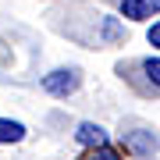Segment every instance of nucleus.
<instances>
[{
	"mask_svg": "<svg viewBox=\"0 0 160 160\" xmlns=\"http://www.w3.org/2000/svg\"><path fill=\"white\" fill-rule=\"evenodd\" d=\"M82 160H121V153L114 146H96V149H86Z\"/></svg>",
	"mask_w": 160,
	"mask_h": 160,
	"instance_id": "obj_6",
	"label": "nucleus"
},
{
	"mask_svg": "<svg viewBox=\"0 0 160 160\" xmlns=\"http://www.w3.org/2000/svg\"><path fill=\"white\" fill-rule=\"evenodd\" d=\"M75 139H78V146H86V149H96V146H110V139H107V128L92 125V121H82V125L75 128Z\"/></svg>",
	"mask_w": 160,
	"mask_h": 160,
	"instance_id": "obj_3",
	"label": "nucleus"
},
{
	"mask_svg": "<svg viewBox=\"0 0 160 160\" xmlns=\"http://www.w3.org/2000/svg\"><path fill=\"white\" fill-rule=\"evenodd\" d=\"M100 32H103V39H107V43H114V39L125 36V32H121V25H118V18H103V22H100Z\"/></svg>",
	"mask_w": 160,
	"mask_h": 160,
	"instance_id": "obj_8",
	"label": "nucleus"
},
{
	"mask_svg": "<svg viewBox=\"0 0 160 160\" xmlns=\"http://www.w3.org/2000/svg\"><path fill=\"white\" fill-rule=\"evenodd\" d=\"M25 139V125L22 121H11V118H0V146H11V142H22Z\"/></svg>",
	"mask_w": 160,
	"mask_h": 160,
	"instance_id": "obj_5",
	"label": "nucleus"
},
{
	"mask_svg": "<svg viewBox=\"0 0 160 160\" xmlns=\"http://www.w3.org/2000/svg\"><path fill=\"white\" fill-rule=\"evenodd\" d=\"M39 86H43V92L64 100V96H71V92L82 86V71H78V68H53L50 75H43Z\"/></svg>",
	"mask_w": 160,
	"mask_h": 160,
	"instance_id": "obj_1",
	"label": "nucleus"
},
{
	"mask_svg": "<svg viewBox=\"0 0 160 160\" xmlns=\"http://www.w3.org/2000/svg\"><path fill=\"white\" fill-rule=\"evenodd\" d=\"M160 0H121V14L132 22H142V18H157Z\"/></svg>",
	"mask_w": 160,
	"mask_h": 160,
	"instance_id": "obj_4",
	"label": "nucleus"
},
{
	"mask_svg": "<svg viewBox=\"0 0 160 160\" xmlns=\"http://www.w3.org/2000/svg\"><path fill=\"white\" fill-rule=\"evenodd\" d=\"M121 146H125L128 153H135V157H153V153H157V135L146 132V128H139V132H121Z\"/></svg>",
	"mask_w": 160,
	"mask_h": 160,
	"instance_id": "obj_2",
	"label": "nucleus"
},
{
	"mask_svg": "<svg viewBox=\"0 0 160 160\" xmlns=\"http://www.w3.org/2000/svg\"><path fill=\"white\" fill-rule=\"evenodd\" d=\"M142 71H146L149 86H153V92H157V86H160V57H157V53H153V57H146V61H142Z\"/></svg>",
	"mask_w": 160,
	"mask_h": 160,
	"instance_id": "obj_7",
	"label": "nucleus"
},
{
	"mask_svg": "<svg viewBox=\"0 0 160 160\" xmlns=\"http://www.w3.org/2000/svg\"><path fill=\"white\" fill-rule=\"evenodd\" d=\"M146 39L153 43V46H160V25H157V22L149 25V32H146Z\"/></svg>",
	"mask_w": 160,
	"mask_h": 160,
	"instance_id": "obj_9",
	"label": "nucleus"
}]
</instances>
